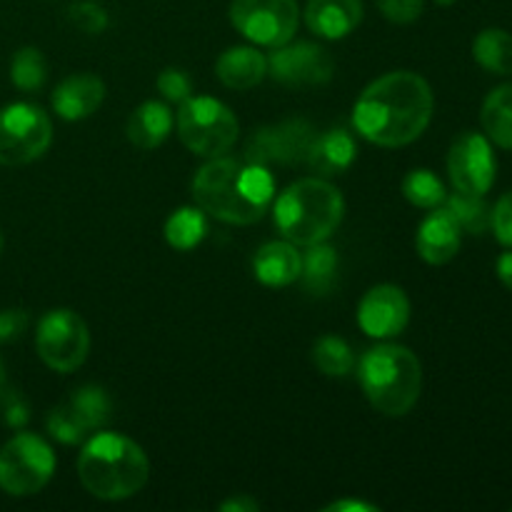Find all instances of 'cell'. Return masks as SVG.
I'll return each instance as SVG.
<instances>
[{
	"instance_id": "obj_1",
	"label": "cell",
	"mask_w": 512,
	"mask_h": 512,
	"mask_svg": "<svg viewBox=\"0 0 512 512\" xmlns=\"http://www.w3.org/2000/svg\"><path fill=\"white\" fill-rule=\"evenodd\" d=\"M433 88L413 70H393L373 80L353 108V125L368 143L403 148L418 140L433 120Z\"/></svg>"
},
{
	"instance_id": "obj_2",
	"label": "cell",
	"mask_w": 512,
	"mask_h": 512,
	"mask_svg": "<svg viewBox=\"0 0 512 512\" xmlns=\"http://www.w3.org/2000/svg\"><path fill=\"white\" fill-rule=\"evenodd\" d=\"M195 205L228 225H253L275 200V180L268 168L235 158H210L193 178Z\"/></svg>"
},
{
	"instance_id": "obj_3",
	"label": "cell",
	"mask_w": 512,
	"mask_h": 512,
	"mask_svg": "<svg viewBox=\"0 0 512 512\" xmlns=\"http://www.w3.org/2000/svg\"><path fill=\"white\" fill-rule=\"evenodd\" d=\"M78 478L93 498L120 503L145 488L150 460L135 440L120 433H98L80 450Z\"/></svg>"
},
{
	"instance_id": "obj_4",
	"label": "cell",
	"mask_w": 512,
	"mask_h": 512,
	"mask_svg": "<svg viewBox=\"0 0 512 512\" xmlns=\"http://www.w3.org/2000/svg\"><path fill=\"white\" fill-rule=\"evenodd\" d=\"M275 225L298 248L325 243L340 228L345 200L328 178H303L278 195L273 205Z\"/></svg>"
},
{
	"instance_id": "obj_5",
	"label": "cell",
	"mask_w": 512,
	"mask_h": 512,
	"mask_svg": "<svg viewBox=\"0 0 512 512\" xmlns=\"http://www.w3.org/2000/svg\"><path fill=\"white\" fill-rule=\"evenodd\" d=\"M360 388L378 413L403 418L415 408L423 390V365L405 345L383 343L370 348L358 363Z\"/></svg>"
},
{
	"instance_id": "obj_6",
	"label": "cell",
	"mask_w": 512,
	"mask_h": 512,
	"mask_svg": "<svg viewBox=\"0 0 512 512\" xmlns=\"http://www.w3.org/2000/svg\"><path fill=\"white\" fill-rule=\"evenodd\" d=\"M178 138L200 158H220L235 145L240 133L238 118L225 103L205 95H190L175 115Z\"/></svg>"
},
{
	"instance_id": "obj_7",
	"label": "cell",
	"mask_w": 512,
	"mask_h": 512,
	"mask_svg": "<svg viewBox=\"0 0 512 512\" xmlns=\"http://www.w3.org/2000/svg\"><path fill=\"white\" fill-rule=\"evenodd\" d=\"M55 473V453L40 435L18 433L0 448V490L13 498L40 493Z\"/></svg>"
},
{
	"instance_id": "obj_8",
	"label": "cell",
	"mask_w": 512,
	"mask_h": 512,
	"mask_svg": "<svg viewBox=\"0 0 512 512\" xmlns=\"http://www.w3.org/2000/svg\"><path fill=\"white\" fill-rule=\"evenodd\" d=\"M53 143L48 113L33 103H10L0 108V165L18 168L38 160Z\"/></svg>"
},
{
	"instance_id": "obj_9",
	"label": "cell",
	"mask_w": 512,
	"mask_h": 512,
	"mask_svg": "<svg viewBox=\"0 0 512 512\" xmlns=\"http://www.w3.org/2000/svg\"><path fill=\"white\" fill-rule=\"evenodd\" d=\"M35 348L40 360L55 373H73L90 353V333L75 310L58 308L40 318L35 330Z\"/></svg>"
},
{
	"instance_id": "obj_10",
	"label": "cell",
	"mask_w": 512,
	"mask_h": 512,
	"mask_svg": "<svg viewBox=\"0 0 512 512\" xmlns=\"http://www.w3.org/2000/svg\"><path fill=\"white\" fill-rule=\"evenodd\" d=\"M298 0H233L230 23L245 40L263 48H278L298 30Z\"/></svg>"
},
{
	"instance_id": "obj_11",
	"label": "cell",
	"mask_w": 512,
	"mask_h": 512,
	"mask_svg": "<svg viewBox=\"0 0 512 512\" xmlns=\"http://www.w3.org/2000/svg\"><path fill=\"white\" fill-rule=\"evenodd\" d=\"M315 130L308 120H283V123L265 125L250 135L245 145V160L255 165H298L305 163L308 150L315 140Z\"/></svg>"
},
{
	"instance_id": "obj_12",
	"label": "cell",
	"mask_w": 512,
	"mask_h": 512,
	"mask_svg": "<svg viewBox=\"0 0 512 512\" xmlns=\"http://www.w3.org/2000/svg\"><path fill=\"white\" fill-rule=\"evenodd\" d=\"M448 175L453 188L460 193H488L498 175L493 143L475 130L458 135L448 150Z\"/></svg>"
},
{
	"instance_id": "obj_13",
	"label": "cell",
	"mask_w": 512,
	"mask_h": 512,
	"mask_svg": "<svg viewBox=\"0 0 512 512\" xmlns=\"http://www.w3.org/2000/svg\"><path fill=\"white\" fill-rule=\"evenodd\" d=\"M335 73V63L328 50L318 43H285L268 55V75L288 88H313L325 85Z\"/></svg>"
},
{
	"instance_id": "obj_14",
	"label": "cell",
	"mask_w": 512,
	"mask_h": 512,
	"mask_svg": "<svg viewBox=\"0 0 512 512\" xmlns=\"http://www.w3.org/2000/svg\"><path fill=\"white\" fill-rule=\"evenodd\" d=\"M410 323V300L398 285H375L358 305V325L375 340H390Z\"/></svg>"
},
{
	"instance_id": "obj_15",
	"label": "cell",
	"mask_w": 512,
	"mask_h": 512,
	"mask_svg": "<svg viewBox=\"0 0 512 512\" xmlns=\"http://www.w3.org/2000/svg\"><path fill=\"white\" fill-rule=\"evenodd\" d=\"M460 240H463V230L458 228L453 215L440 205L420 223L415 248L428 265H445L458 255Z\"/></svg>"
},
{
	"instance_id": "obj_16",
	"label": "cell",
	"mask_w": 512,
	"mask_h": 512,
	"mask_svg": "<svg viewBox=\"0 0 512 512\" xmlns=\"http://www.w3.org/2000/svg\"><path fill=\"white\" fill-rule=\"evenodd\" d=\"M363 20V0H308L305 23L318 38L340 40Z\"/></svg>"
},
{
	"instance_id": "obj_17",
	"label": "cell",
	"mask_w": 512,
	"mask_h": 512,
	"mask_svg": "<svg viewBox=\"0 0 512 512\" xmlns=\"http://www.w3.org/2000/svg\"><path fill=\"white\" fill-rule=\"evenodd\" d=\"M105 85L98 75L78 73L65 78L53 93V110L63 120H85L103 105Z\"/></svg>"
},
{
	"instance_id": "obj_18",
	"label": "cell",
	"mask_w": 512,
	"mask_h": 512,
	"mask_svg": "<svg viewBox=\"0 0 512 512\" xmlns=\"http://www.w3.org/2000/svg\"><path fill=\"white\" fill-rule=\"evenodd\" d=\"M300 268H303V255L298 253V245L285 238L260 245L253 258L255 278L268 288L293 285L295 280H300Z\"/></svg>"
},
{
	"instance_id": "obj_19",
	"label": "cell",
	"mask_w": 512,
	"mask_h": 512,
	"mask_svg": "<svg viewBox=\"0 0 512 512\" xmlns=\"http://www.w3.org/2000/svg\"><path fill=\"white\" fill-rule=\"evenodd\" d=\"M355 155H358V145H355L353 135L340 128L325 130V133L315 135L305 165L315 170L318 178H333V175L345 173L355 163Z\"/></svg>"
},
{
	"instance_id": "obj_20",
	"label": "cell",
	"mask_w": 512,
	"mask_h": 512,
	"mask_svg": "<svg viewBox=\"0 0 512 512\" xmlns=\"http://www.w3.org/2000/svg\"><path fill=\"white\" fill-rule=\"evenodd\" d=\"M220 83L230 90H250L268 75V58L258 48L235 45L228 48L215 63Z\"/></svg>"
},
{
	"instance_id": "obj_21",
	"label": "cell",
	"mask_w": 512,
	"mask_h": 512,
	"mask_svg": "<svg viewBox=\"0 0 512 512\" xmlns=\"http://www.w3.org/2000/svg\"><path fill=\"white\" fill-rule=\"evenodd\" d=\"M175 118L173 110L168 108V103H160V100H145L143 105L130 113L128 118V140L140 150H155L158 145H163L168 140L170 130H173Z\"/></svg>"
},
{
	"instance_id": "obj_22",
	"label": "cell",
	"mask_w": 512,
	"mask_h": 512,
	"mask_svg": "<svg viewBox=\"0 0 512 512\" xmlns=\"http://www.w3.org/2000/svg\"><path fill=\"white\" fill-rule=\"evenodd\" d=\"M485 138L503 150H512V83L493 88L480 110Z\"/></svg>"
},
{
	"instance_id": "obj_23",
	"label": "cell",
	"mask_w": 512,
	"mask_h": 512,
	"mask_svg": "<svg viewBox=\"0 0 512 512\" xmlns=\"http://www.w3.org/2000/svg\"><path fill=\"white\" fill-rule=\"evenodd\" d=\"M473 58L493 75H512V33L503 28L480 30L473 40Z\"/></svg>"
},
{
	"instance_id": "obj_24",
	"label": "cell",
	"mask_w": 512,
	"mask_h": 512,
	"mask_svg": "<svg viewBox=\"0 0 512 512\" xmlns=\"http://www.w3.org/2000/svg\"><path fill=\"white\" fill-rule=\"evenodd\" d=\"M443 208L453 215V220L458 223V228L463 230V233L483 235L490 230V220H493V205L485 200V195L460 193V190H455L453 195H448V198H445Z\"/></svg>"
},
{
	"instance_id": "obj_25",
	"label": "cell",
	"mask_w": 512,
	"mask_h": 512,
	"mask_svg": "<svg viewBox=\"0 0 512 512\" xmlns=\"http://www.w3.org/2000/svg\"><path fill=\"white\" fill-rule=\"evenodd\" d=\"M338 278V255L330 245L318 243L308 245V253L303 255V268H300V280L305 290L313 295L330 293Z\"/></svg>"
},
{
	"instance_id": "obj_26",
	"label": "cell",
	"mask_w": 512,
	"mask_h": 512,
	"mask_svg": "<svg viewBox=\"0 0 512 512\" xmlns=\"http://www.w3.org/2000/svg\"><path fill=\"white\" fill-rule=\"evenodd\" d=\"M208 235V220L200 208H178L165 220V240L175 250H193Z\"/></svg>"
},
{
	"instance_id": "obj_27",
	"label": "cell",
	"mask_w": 512,
	"mask_h": 512,
	"mask_svg": "<svg viewBox=\"0 0 512 512\" xmlns=\"http://www.w3.org/2000/svg\"><path fill=\"white\" fill-rule=\"evenodd\" d=\"M65 403L73 410L75 418L80 420V425L88 430V435L93 430L105 428L110 420V410H113L108 393L103 388H98V385H83V388L73 390V395Z\"/></svg>"
},
{
	"instance_id": "obj_28",
	"label": "cell",
	"mask_w": 512,
	"mask_h": 512,
	"mask_svg": "<svg viewBox=\"0 0 512 512\" xmlns=\"http://www.w3.org/2000/svg\"><path fill=\"white\" fill-rule=\"evenodd\" d=\"M313 363L328 378H345V375L353 373L355 355L343 338H338V335H323L313 345Z\"/></svg>"
},
{
	"instance_id": "obj_29",
	"label": "cell",
	"mask_w": 512,
	"mask_h": 512,
	"mask_svg": "<svg viewBox=\"0 0 512 512\" xmlns=\"http://www.w3.org/2000/svg\"><path fill=\"white\" fill-rule=\"evenodd\" d=\"M403 195L410 205L415 208H423V210H433L440 208L448 198L445 193V185L433 170L428 168H418V170H410L403 180Z\"/></svg>"
},
{
	"instance_id": "obj_30",
	"label": "cell",
	"mask_w": 512,
	"mask_h": 512,
	"mask_svg": "<svg viewBox=\"0 0 512 512\" xmlns=\"http://www.w3.org/2000/svg\"><path fill=\"white\" fill-rule=\"evenodd\" d=\"M45 78H48V63H45L43 53L33 45H25L18 53L13 55V63H10V80H13L15 88L25 90V93H33V90L43 88Z\"/></svg>"
},
{
	"instance_id": "obj_31",
	"label": "cell",
	"mask_w": 512,
	"mask_h": 512,
	"mask_svg": "<svg viewBox=\"0 0 512 512\" xmlns=\"http://www.w3.org/2000/svg\"><path fill=\"white\" fill-rule=\"evenodd\" d=\"M45 428H48V433L63 445H80L88 438V430L80 425V420L75 418L73 410L68 408V403H60L50 410L48 418H45Z\"/></svg>"
},
{
	"instance_id": "obj_32",
	"label": "cell",
	"mask_w": 512,
	"mask_h": 512,
	"mask_svg": "<svg viewBox=\"0 0 512 512\" xmlns=\"http://www.w3.org/2000/svg\"><path fill=\"white\" fill-rule=\"evenodd\" d=\"M68 20L78 30L88 35H98L108 28V13H105L103 5L93 3V0H83V3H75L68 8Z\"/></svg>"
},
{
	"instance_id": "obj_33",
	"label": "cell",
	"mask_w": 512,
	"mask_h": 512,
	"mask_svg": "<svg viewBox=\"0 0 512 512\" xmlns=\"http://www.w3.org/2000/svg\"><path fill=\"white\" fill-rule=\"evenodd\" d=\"M160 95H163L168 103H185V100L193 95V80L188 78V73L180 68H165L163 73L155 80Z\"/></svg>"
},
{
	"instance_id": "obj_34",
	"label": "cell",
	"mask_w": 512,
	"mask_h": 512,
	"mask_svg": "<svg viewBox=\"0 0 512 512\" xmlns=\"http://www.w3.org/2000/svg\"><path fill=\"white\" fill-rule=\"evenodd\" d=\"M375 3L390 23L398 25L415 23L425 8V0H375Z\"/></svg>"
},
{
	"instance_id": "obj_35",
	"label": "cell",
	"mask_w": 512,
	"mask_h": 512,
	"mask_svg": "<svg viewBox=\"0 0 512 512\" xmlns=\"http://www.w3.org/2000/svg\"><path fill=\"white\" fill-rule=\"evenodd\" d=\"M490 230H493L495 238H498L505 248H512V190L493 205Z\"/></svg>"
},
{
	"instance_id": "obj_36",
	"label": "cell",
	"mask_w": 512,
	"mask_h": 512,
	"mask_svg": "<svg viewBox=\"0 0 512 512\" xmlns=\"http://www.w3.org/2000/svg\"><path fill=\"white\" fill-rule=\"evenodd\" d=\"M28 328V313L18 308L0 310V343L18 340Z\"/></svg>"
},
{
	"instance_id": "obj_37",
	"label": "cell",
	"mask_w": 512,
	"mask_h": 512,
	"mask_svg": "<svg viewBox=\"0 0 512 512\" xmlns=\"http://www.w3.org/2000/svg\"><path fill=\"white\" fill-rule=\"evenodd\" d=\"M3 403H5V423H8L10 428H23L30 418L25 400L20 398L18 393H5Z\"/></svg>"
},
{
	"instance_id": "obj_38",
	"label": "cell",
	"mask_w": 512,
	"mask_h": 512,
	"mask_svg": "<svg viewBox=\"0 0 512 512\" xmlns=\"http://www.w3.org/2000/svg\"><path fill=\"white\" fill-rule=\"evenodd\" d=\"M380 508L373 503H360V500H338V503L325 505L323 512H378Z\"/></svg>"
},
{
	"instance_id": "obj_39",
	"label": "cell",
	"mask_w": 512,
	"mask_h": 512,
	"mask_svg": "<svg viewBox=\"0 0 512 512\" xmlns=\"http://www.w3.org/2000/svg\"><path fill=\"white\" fill-rule=\"evenodd\" d=\"M220 510L223 512H258L260 503L258 500L248 498V495H235V498L220 503Z\"/></svg>"
},
{
	"instance_id": "obj_40",
	"label": "cell",
	"mask_w": 512,
	"mask_h": 512,
	"mask_svg": "<svg viewBox=\"0 0 512 512\" xmlns=\"http://www.w3.org/2000/svg\"><path fill=\"white\" fill-rule=\"evenodd\" d=\"M495 273H498L500 283H503L505 288H508L512 293V250L500 255L498 263H495Z\"/></svg>"
},
{
	"instance_id": "obj_41",
	"label": "cell",
	"mask_w": 512,
	"mask_h": 512,
	"mask_svg": "<svg viewBox=\"0 0 512 512\" xmlns=\"http://www.w3.org/2000/svg\"><path fill=\"white\" fill-rule=\"evenodd\" d=\"M5 395V368H3V360H0V400Z\"/></svg>"
},
{
	"instance_id": "obj_42",
	"label": "cell",
	"mask_w": 512,
	"mask_h": 512,
	"mask_svg": "<svg viewBox=\"0 0 512 512\" xmlns=\"http://www.w3.org/2000/svg\"><path fill=\"white\" fill-rule=\"evenodd\" d=\"M435 3H438V5H445V8H448V5H453L455 0H435Z\"/></svg>"
},
{
	"instance_id": "obj_43",
	"label": "cell",
	"mask_w": 512,
	"mask_h": 512,
	"mask_svg": "<svg viewBox=\"0 0 512 512\" xmlns=\"http://www.w3.org/2000/svg\"><path fill=\"white\" fill-rule=\"evenodd\" d=\"M0 250H3V235H0Z\"/></svg>"
}]
</instances>
